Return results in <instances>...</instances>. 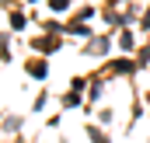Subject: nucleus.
<instances>
[{"mask_svg":"<svg viewBox=\"0 0 150 143\" xmlns=\"http://www.w3.org/2000/svg\"><path fill=\"white\" fill-rule=\"evenodd\" d=\"M28 73L32 77H45V63H28Z\"/></svg>","mask_w":150,"mask_h":143,"instance_id":"nucleus-1","label":"nucleus"}]
</instances>
